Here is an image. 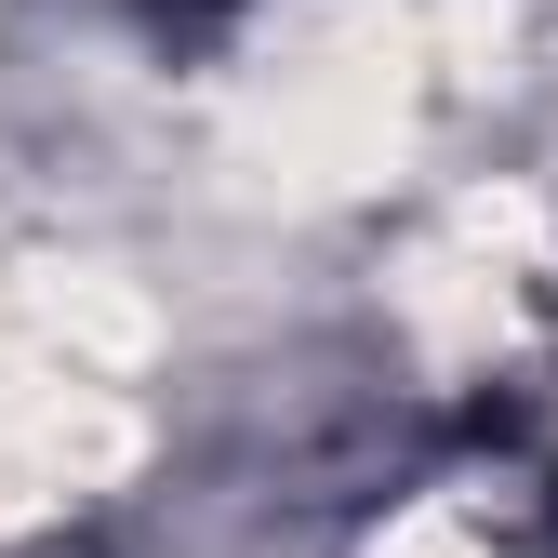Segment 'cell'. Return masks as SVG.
<instances>
[{
  "label": "cell",
  "instance_id": "2",
  "mask_svg": "<svg viewBox=\"0 0 558 558\" xmlns=\"http://www.w3.org/2000/svg\"><path fill=\"white\" fill-rule=\"evenodd\" d=\"M373 558H493V532H478L465 506H399L373 532Z\"/></svg>",
  "mask_w": 558,
  "mask_h": 558
},
{
  "label": "cell",
  "instance_id": "1",
  "mask_svg": "<svg viewBox=\"0 0 558 558\" xmlns=\"http://www.w3.org/2000/svg\"><path fill=\"white\" fill-rule=\"evenodd\" d=\"M133 452H147V426H133L120 386L40 373V360H14V345H0V532L94 506L107 478H133Z\"/></svg>",
  "mask_w": 558,
  "mask_h": 558
}]
</instances>
